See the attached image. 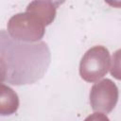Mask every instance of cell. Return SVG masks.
Listing matches in <instances>:
<instances>
[{
    "label": "cell",
    "instance_id": "cell-1",
    "mask_svg": "<svg viewBox=\"0 0 121 121\" xmlns=\"http://www.w3.org/2000/svg\"><path fill=\"white\" fill-rule=\"evenodd\" d=\"M0 58L6 64L5 80L12 85L39 80L50 62V52L43 42L26 43L0 30Z\"/></svg>",
    "mask_w": 121,
    "mask_h": 121
},
{
    "label": "cell",
    "instance_id": "cell-2",
    "mask_svg": "<svg viewBox=\"0 0 121 121\" xmlns=\"http://www.w3.org/2000/svg\"><path fill=\"white\" fill-rule=\"evenodd\" d=\"M109 52L102 46H96L87 51L80 62L81 78L87 81H95L102 78L108 71Z\"/></svg>",
    "mask_w": 121,
    "mask_h": 121
},
{
    "label": "cell",
    "instance_id": "cell-3",
    "mask_svg": "<svg viewBox=\"0 0 121 121\" xmlns=\"http://www.w3.org/2000/svg\"><path fill=\"white\" fill-rule=\"evenodd\" d=\"M17 95L10 88L5 85H0V114H11L17 110Z\"/></svg>",
    "mask_w": 121,
    "mask_h": 121
}]
</instances>
